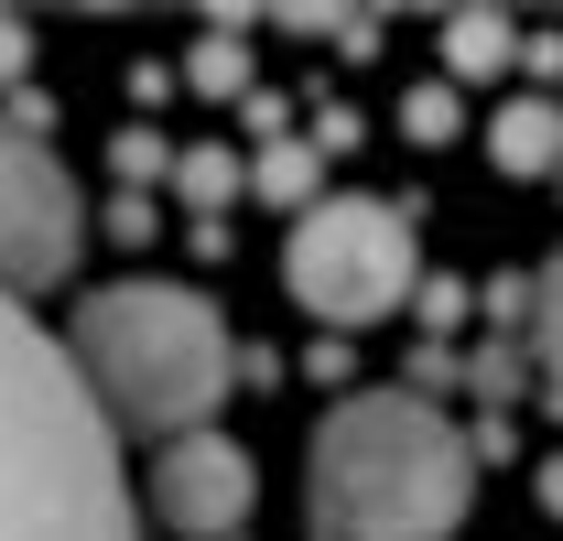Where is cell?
<instances>
[{"label": "cell", "mask_w": 563, "mask_h": 541, "mask_svg": "<svg viewBox=\"0 0 563 541\" xmlns=\"http://www.w3.org/2000/svg\"><path fill=\"white\" fill-rule=\"evenodd\" d=\"M250 196L314 217V206H325V152H314V141H272V152H250Z\"/></svg>", "instance_id": "obj_9"}, {"label": "cell", "mask_w": 563, "mask_h": 541, "mask_svg": "<svg viewBox=\"0 0 563 541\" xmlns=\"http://www.w3.org/2000/svg\"><path fill=\"white\" fill-rule=\"evenodd\" d=\"M477 141L509 185H563V98H509Z\"/></svg>", "instance_id": "obj_7"}, {"label": "cell", "mask_w": 563, "mask_h": 541, "mask_svg": "<svg viewBox=\"0 0 563 541\" xmlns=\"http://www.w3.org/2000/svg\"><path fill=\"white\" fill-rule=\"evenodd\" d=\"M466 314V281L455 270H422V325H455Z\"/></svg>", "instance_id": "obj_17"}, {"label": "cell", "mask_w": 563, "mask_h": 541, "mask_svg": "<svg viewBox=\"0 0 563 541\" xmlns=\"http://www.w3.org/2000/svg\"><path fill=\"white\" fill-rule=\"evenodd\" d=\"M185 87H196V98H250V55H239V22H217L207 44H185Z\"/></svg>", "instance_id": "obj_11"}, {"label": "cell", "mask_w": 563, "mask_h": 541, "mask_svg": "<svg viewBox=\"0 0 563 541\" xmlns=\"http://www.w3.org/2000/svg\"><path fill=\"white\" fill-rule=\"evenodd\" d=\"M531 487H542V509L563 520V455H542V476H531Z\"/></svg>", "instance_id": "obj_18"}, {"label": "cell", "mask_w": 563, "mask_h": 541, "mask_svg": "<svg viewBox=\"0 0 563 541\" xmlns=\"http://www.w3.org/2000/svg\"><path fill=\"white\" fill-rule=\"evenodd\" d=\"M0 541H141L109 411L11 292H0Z\"/></svg>", "instance_id": "obj_1"}, {"label": "cell", "mask_w": 563, "mask_h": 541, "mask_svg": "<svg viewBox=\"0 0 563 541\" xmlns=\"http://www.w3.org/2000/svg\"><path fill=\"white\" fill-rule=\"evenodd\" d=\"M282 281H292V303L325 314L336 336H347V325H379V314L412 292V217L390 196H325L314 217H292Z\"/></svg>", "instance_id": "obj_4"}, {"label": "cell", "mask_w": 563, "mask_h": 541, "mask_svg": "<svg viewBox=\"0 0 563 541\" xmlns=\"http://www.w3.org/2000/svg\"><path fill=\"white\" fill-rule=\"evenodd\" d=\"M455 131H466V98H455L444 76H422L412 98H401V141H422V152H433V141H455Z\"/></svg>", "instance_id": "obj_13"}, {"label": "cell", "mask_w": 563, "mask_h": 541, "mask_svg": "<svg viewBox=\"0 0 563 541\" xmlns=\"http://www.w3.org/2000/svg\"><path fill=\"white\" fill-rule=\"evenodd\" d=\"M98 228H109L120 250H141V239H152V196H109V217H98Z\"/></svg>", "instance_id": "obj_16"}, {"label": "cell", "mask_w": 563, "mask_h": 541, "mask_svg": "<svg viewBox=\"0 0 563 541\" xmlns=\"http://www.w3.org/2000/svg\"><path fill=\"white\" fill-rule=\"evenodd\" d=\"M477 509V444L422 390H347L303 444L314 541H455Z\"/></svg>", "instance_id": "obj_2"}, {"label": "cell", "mask_w": 563, "mask_h": 541, "mask_svg": "<svg viewBox=\"0 0 563 541\" xmlns=\"http://www.w3.org/2000/svg\"><path fill=\"white\" fill-rule=\"evenodd\" d=\"M76 239H87V206H76V174L44 152L33 131L0 120V292L33 303L76 270Z\"/></svg>", "instance_id": "obj_5"}, {"label": "cell", "mask_w": 563, "mask_h": 541, "mask_svg": "<svg viewBox=\"0 0 563 541\" xmlns=\"http://www.w3.org/2000/svg\"><path fill=\"white\" fill-rule=\"evenodd\" d=\"M109 163H120V196H152V185H174V163H185V152L152 131V120H131V131L109 141Z\"/></svg>", "instance_id": "obj_12"}, {"label": "cell", "mask_w": 563, "mask_h": 541, "mask_svg": "<svg viewBox=\"0 0 563 541\" xmlns=\"http://www.w3.org/2000/svg\"><path fill=\"white\" fill-rule=\"evenodd\" d=\"M520 22L509 11H444V87H477V76H509L520 66Z\"/></svg>", "instance_id": "obj_8"}, {"label": "cell", "mask_w": 563, "mask_h": 541, "mask_svg": "<svg viewBox=\"0 0 563 541\" xmlns=\"http://www.w3.org/2000/svg\"><path fill=\"white\" fill-rule=\"evenodd\" d=\"M76 379L98 390L109 411V433L120 444H185V433H217V401H228V379H239V346H228V314H217L196 281H98L87 303H76Z\"/></svg>", "instance_id": "obj_3"}, {"label": "cell", "mask_w": 563, "mask_h": 541, "mask_svg": "<svg viewBox=\"0 0 563 541\" xmlns=\"http://www.w3.org/2000/svg\"><path fill=\"white\" fill-rule=\"evenodd\" d=\"M174 196L196 206V228L228 217V196H250V152H228V141H196L185 163H174Z\"/></svg>", "instance_id": "obj_10"}, {"label": "cell", "mask_w": 563, "mask_h": 541, "mask_svg": "<svg viewBox=\"0 0 563 541\" xmlns=\"http://www.w3.org/2000/svg\"><path fill=\"white\" fill-rule=\"evenodd\" d=\"M152 520L174 541H239L250 531V509H261V466H250V444H228V433H185V444H163L152 455Z\"/></svg>", "instance_id": "obj_6"}, {"label": "cell", "mask_w": 563, "mask_h": 541, "mask_svg": "<svg viewBox=\"0 0 563 541\" xmlns=\"http://www.w3.org/2000/svg\"><path fill=\"white\" fill-rule=\"evenodd\" d=\"M531 346H542V401L563 411V250L542 270V314H531Z\"/></svg>", "instance_id": "obj_14"}, {"label": "cell", "mask_w": 563, "mask_h": 541, "mask_svg": "<svg viewBox=\"0 0 563 541\" xmlns=\"http://www.w3.org/2000/svg\"><path fill=\"white\" fill-rule=\"evenodd\" d=\"M22 76H33V22L0 11V98H22Z\"/></svg>", "instance_id": "obj_15"}]
</instances>
